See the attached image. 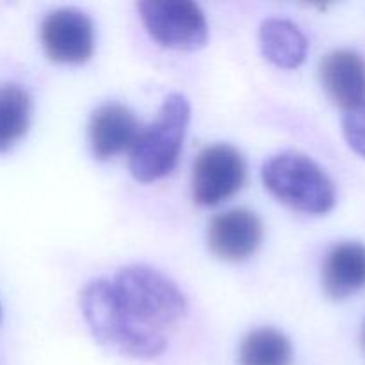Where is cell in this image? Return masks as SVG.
Listing matches in <instances>:
<instances>
[{
	"label": "cell",
	"mask_w": 365,
	"mask_h": 365,
	"mask_svg": "<svg viewBox=\"0 0 365 365\" xmlns=\"http://www.w3.org/2000/svg\"><path fill=\"white\" fill-rule=\"evenodd\" d=\"M81 310L100 344L150 360L166 351V331L185 319L187 299L164 273L132 264L121 267L113 280L88 282L81 291Z\"/></svg>",
	"instance_id": "obj_1"
},
{
	"label": "cell",
	"mask_w": 365,
	"mask_h": 365,
	"mask_svg": "<svg viewBox=\"0 0 365 365\" xmlns=\"http://www.w3.org/2000/svg\"><path fill=\"white\" fill-rule=\"evenodd\" d=\"M191 121V103L182 93L164 98L155 120L141 128L130 148L128 170L141 184H152L175 170Z\"/></svg>",
	"instance_id": "obj_2"
},
{
	"label": "cell",
	"mask_w": 365,
	"mask_h": 365,
	"mask_svg": "<svg viewBox=\"0 0 365 365\" xmlns=\"http://www.w3.org/2000/svg\"><path fill=\"white\" fill-rule=\"evenodd\" d=\"M262 180L274 198L299 212L327 214L337 200L334 182L323 168L298 152L278 153L266 160Z\"/></svg>",
	"instance_id": "obj_3"
},
{
	"label": "cell",
	"mask_w": 365,
	"mask_h": 365,
	"mask_svg": "<svg viewBox=\"0 0 365 365\" xmlns=\"http://www.w3.org/2000/svg\"><path fill=\"white\" fill-rule=\"evenodd\" d=\"M146 31L160 46L171 50H198L209 39V24L189 0H145L138 4Z\"/></svg>",
	"instance_id": "obj_4"
},
{
	"label": "cell",
	"mask_w": 365,
	"mask_h": 365,
	"mask_svg": "<svg viewBox=\"0 0 365 365\" xmlns=\"http://www.w3.org/2000/svg\"><path fill=\"white\" fill-rule=\"evenodd\" d=\"M246 164L230 145L207 146L192 166V198L205 207L220 205L245 184Z\"/></svg>",
	"instance_id": "obj_5"
},
{
	"label": "cell",
	"mask_w": 365,
	"mask_h": 365,
	"mask_svg": "<svg viewBox=\"0 0 365 365\" xmlns=\"http://www.w3.org/2000/svg\"><path fill=\"white\" fill-rule=\"evenodd\" d=\"M39 32L43 50L53 63L82 64L95 52V25L78 9L52 11L43 20Z\"/></svg>",
	"instance_id": "obj_6"
},
{
	"label": "cell",
	"mask_w": 365,
	"mask_h": 365,
	"mask_svg": "<svg viewBox=\"0 0 365 365\" xmlns=\"http://www.w3.org/2000/svg\"><path fill=\"white\" fill-rule=\"evenodd\" d=\"M264 228L252 210L234 209L214 217L207 230L209 250L221 260L239 262L257 252Z\"/></svg>",
	"instance_id": "obj_7"
},
{
	"label": "cell",
	"mask_w": 365,
	"mask_h": 365,
	"mask_svg": "<svg viewBox=\"0 0 365 365\" xmlns=\"http://www.w3.org/2000/svg\"><path fill=\"white\" fill-rule=\"evenodd\" d=\"M141 132L138 118L121 103H103L91 114L89 143L93 155L109 160L130 150Z\"/></svg>",
	"instance_id": "obj_8"
},
{
	"label": "cell",
	"mask_w": 365,
	"mask_h": 365,
	"mask_svg": "<svg viewBox=\"0 0 365 365\" xmlns=\"http://www.w3.org/2000/svg\"><path fill=\"white\" fill-rule=\"evenodd\" d=\"M321 82L328 98L344 110L365 103V59L353 50H335L321 63Z\"/></svg>",
	"instance_id": "obj_9"
},
{
	"label": "cell",
	"mask_w": 365,
	"mask_h": 365,
	"mask_svg": "<svg viewBox=\"0 0 365 365\" xmlns=\"http://www.w3.org/2000/svg\"><path fill=\"white\" fill-rule=\"evenodd\" d=\"M365 287V245L339 242L323 264V289L328 298L346 299Z\"/></svg>",
	"instance_id": "obj_10"
},
{
	"label": "cell",
	"mask_w": 365,
	"mask_h": 365,
	"mask_svg": "<svg viewBox=\"0 0 365 365\" xmlns=\"http://www.w3.org/2000/svg\"><path fill=\"white\" fill-rule=\"evenodd\" d=\"M260 48L264 57L274 66L294 70L302 66L309 53V41L305 34L289 20L267 18L259 31Z\"/></svg>",
	"instance_id": "obj_11"
},
{
	"label": "cell",
	"mask_w": 365,
	"mask_h": 365,
	"mask_svg": "<svg viewBox=\"0 0 365 365\" xmlns=\"http://www.w3.org/2000/svg\"><path fill=\"white\" fill-rule=\"evenodd\" d=\"M31 96L21 86H0V153L13 148L29 130Z\"/></svg>",
	"instance_id": "obj_12"
},
{
	"label": "cell",
	"mask_w": 365,
	"mask_h": 365,
	"mask_svg": "<svg viewBox=\"0 0 365 365\" xmlns=\"http://www.w3.org/2000/svg\"><path fill=\"white\" fill-rule=\"evenodd\" d=\"M292 346L282 331L259 328L250 331L239 348V365H291Z\"/></svg>",
	"instance_id": "obj_13"
},
{
	"label": "cell",
	"mask_w": 365,
	"mask_h": 365,
	"mask_svg": "<svg viewBox=\"0 0 365 365\" xmlns=\"http://www.w3.org/2000/svg\"><path fill=\"white\" fill-rule=\"evenodd\" d=\"M342 132L353 152L365 159V103L351 110H346V116L342 120Z\"/></svg>",
	"instance_id": "obj_14"
},
{
	"label": "cell",
	"mask_w": 365,
	"mask_h": 365,
	"mask_svg": "<svg viewBox=\"0 0 365 365\" xmlns=\"http://www.w3.org/2000/svg\"><path fill=\"white\" fill-rule=\"evenodd\" d=\"M362 344H364V349H365V321H364V327H362Z\"/></svg>",
	"instance_id": "obj_15"
}]
</instances>
